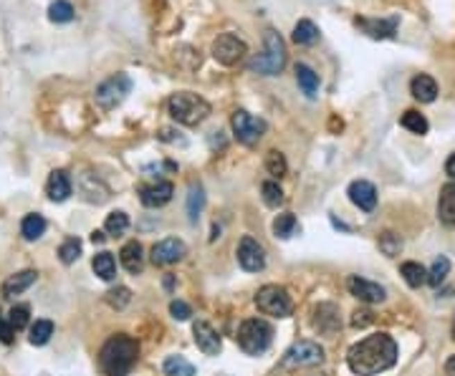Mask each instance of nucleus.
I'll list each match as a JSON object with an SVG mask.
<instances>
[{
    "label": "nucleus",
    "instance_id": "49",
    "mask_svg": "<svg viewBox=\"0 0 455 376\" xmlns=\"http://www.w3.org/2000/svg\"><path fill=\"white\" fill-rule=\"evenodd\" d=\"M172 286H175V278H172V275H167V278H165V288H167V291H172Z\"/></svg>",
    "mask_w": 455,
    "mask_h": 376
},
{
    "label": "nucleus",
    "instance_id": "46",
    "mask_svg": "<svg viewBox=\"0 0 455 376\" xmlns=\"http://www.w3.org/2000/svg\"><path fill=\"white\" fill-rule=\"evenodd\" d=\"M445 174H448L450 180L455 182V152L450 154V157H448V162H445Z\"/></svg>",
    "mask_w": 455,
    "mask_h": 376
},
{
    "label": "nucleus",
    "instance_id": "44",
    "mask_svg": "<svg viewBox=\"0 0 455 376\" xmlns=\"http://www.w3.org/2000/svg\"><path fill=\"white\" fill-rule=\"evenodd\" d=\"M15 328L8 323V321L0 318V343H13Z\"/></svg>",
    "mask_w": 455,
    "mask_h": 376
},
{
    "label": "nucleus",
    "instance_id": "6",
    "mask_svg": "<svg viewBox=\"0 0 455 376\" xmlns=\"http://www.w3.org/2000/svg\"><path fill=\"white\" fill-rule=\"evenodd\" d=\"M256 308L260 314L273 316V318H288L294 314V300H291V296L283 286L268 283L256 293Z\"/></svg>",
    "mask_w": 455,
    "mask_h": 376
},
{
    "label": "nucleus",
    "instance_id": "31",
    "mask_svg": "<svg viewBox=\"0 0 455 376\" xmlns=\"http://www.w3.org/2000/svg\"><path fill=\"white\" fill-rule=\"evenodd\" d=\"M299 223H296V215L294 212H281L276 220H273V235L281 237V240H288V237L294 235Z\"/></svg>",
    "mask_w": 455,
    "mask_h": 376
},
{
    "label": "nucleus",
    "instance_id": "29",
    "mask_svg": "<svg viewBox=\"0 0 455 376\" xmlns=\"http://www.w3.org/2000/svg\"><path fill=\"white\" fill-rule=\"evenodd\" d=\"M205 207V189L200 185H190L188 189V217L190 223H197V217Z\"/></svg>",
    "mask_w": 455,
    "mask_h": 376
},
{
    "label": "nucleus",
    "instance_id": "21",
    "mask_svg": "<svg viewBox=\"0 0 455 376\" xmlns=\"http://www.w3.org/2000/svg\"><path fill=\"white\" fill-rule=\"evenodd\" d=\"M35 278H38V273L35 271H21V273H15V275H10V278L3 283V298H15V296L26 293L35 283Z\"/></svg>",
    "mask_w": 455,
    "mask_h": 376
},
{
    "label": "nucleus",
    "instance_id": "38",
    "mask_svg": "<svg viewBox=\"0 0 455 376\" xmlns=\"http://www.w3.org/2000/svg\"><path fill=\"white\" fill-rule=\"evenodd\" d=\"M58 258H61L63 265L76 263V260L81 258V240H78V237H69V240H63V245L58 248Z\"/></svg>",
    "mask_w": 455,
    "mask_h": 376
},
{
    "label": "nucleus",
    "instance_id": "20",
    "mask_svg": "<svg viewBox=\"0 0 455 376\" xmlns=\"http://www.w3.org/2000/svg\"><path fill=\"white\" fill-rule=\"evenodd\" d=\"M71 180L69 174L63 172V169H56V172H51L49 182H46V195L53 200V203H63V200H69L71 197Z\"/></svg>",
    "mask_w": 455,
    "mask_h": 376
},
{
    "label": "nucleus",
    "instance_id": "36",
    "mask_svg": "<svg viewBox=\"0 0 455 376\" xmlns=\"http://www.w3.org/2000/svg\"><path fill=\"white\" fill-rule=\"evenodd\" d=\"M51 336H53V323L51 321H35L33 326H31V343L33 346H46L51 341Z\"/></svg>",
    "mask_w": 455,
    "mask_h": 376
},
{
    "label": "nucleus",
    "instance_id": "48",
    "mask_svg": "<svg viewBox=\"0 0 455 376\" xmlns=\"http://www.w3.org/2000/svg\"><path fill=\"white\" fill-rule=\"evenodd\" d=\"M91 240H94V243H104L106 235L101 230H94V232H91Z\"/></svg>",
    "mask_w": 455,
    "mask_h": 376
},
{
    "label": "nucleus",
    "instance_id": "33",
    "mask_svg": "<svg viewBox=\"0 0 455 376\" xmlns=\"http://www.w3.org/2000/svg\"><path fill=\"white\" fill-rule=\"evenodd\" d=\"M104 230L109 232V235H124V232L129 230V215L122 212V210L109 212V215H106V223H104Z\"/></svg>",
    "mask_w": 455,
    "mask_h": 376
},
{
    "label": "nucleus",
    "instance_id": "3",
    "mask_svg": "<svg viewBox=\"0 0 455 376\" xmlns=\"http://www.w3.org/2000/svg\"><path fill=\"white\" fill-rule=\"evenodd\" d=\"M167 112L177 124L197 126L208 114H210V104H208L203 96L192 94V91H177V94L169 96Z\"/></svg>",
    "mask_w": 455,
    "mask_h": 376
},
{
    "label": "nucleus",
    "instance_id": "37",
    "mask_svg": "<svg viewBox=\"0 0 455 376\" xmlns=\"http://www.w3.org/2000/svg\"><path fill=\"white\" fill-rule=\"evenodd\" d=\"M49 18L53 23H71L74 21V6L69 0H53L49 8Z\"/></svg>",
    "mask_w": 455,
    "mask_h": 376
},
{
    "label": "nucleus",
    "instance_id": "1",
    "mask_svg": "<svg viewBox=\"0 0 455 376\" xmlns=\"http://www.w3.org/2000/svg\"><path fill=\"white\" fill-rule=\"evenodd\" d=\"M347 364L351 374L377 376L397 364V343L390 334H372L349 348Z\"/></svg>",
    "mask_w": 455,
    "mask_h": 376
},
{
    "label": "nucleus",
    "instance_id": "17",
    "mask_svg": "<svg viewBox=\"0 0 455 376\" xmlns=\"http://www.w3.org/2000/svg\"><path fill=\"white\" fill-rule=\"evenodd\" d=\"M172 192H175V187L169 182L157 180L152 185L140 187V200L144 207H162V205H167L172 200Z\"/></svg>",
    "mask_w": 455,
    "mask_h": 376
},
{
    "label": "nucleus",
    "instance_id": "40",
    "mask_svg": "<svg viewBox=\"0 0 455 376\" xmlns=\"http://www.w3.org/2000/svg\"><path fill=\"white\" fill-rule=\"evenodd\" d=\"M104 300H106V303H109L112 308L122 311V308H126L129 303H132V291H129L126 286H117V288H112V291L106 293Z\"/></svg>",
    "mask_w": 455,
    "mask_h": 376
},
{
    "label": "nucleus",
    "instance_id": "4",
    "mask_svg": "<svg viewBox=\"0 0 455 376\" xmlns=\"http://www.w3.org/2000/svg\"><path fill=\"white\" fill-rule=\"evenodd\" d=\"M283 66H286V43H283L281 33L271 28L266 31V51L260 56L251 58L248 69L253 74H260V76H279Z\"/></svg>",
    "mask_w": 455,
    "mask_h": 376
},
{
    "label": "nucleus",
    "instance_id": "16",
    "mask_svg": "<svg viewBox=\"0 0 455 376\" xmlns=\"http://www.w3.org/2000/svg\"><path fill=\"white\" fill-rule=\"evenodd\" d=\"M192 339H195L197 348H200L205 356H217L220 354V348H223V341H220L217 331L210 323H205V321H197L195 326H192Z\"/></svg>",
    "mask_w": 455,
    "mask_h": 376
},
{
    "label": "nucleus",
    "instance_id": "25",
    "mask_svg": "<svg viewBox=\"0 0 455 376\" xmlns=\"http://www.w3.org/2000/svg\"><path fill=\"white\" fill-rule=\"evenodd\" d=\"M91 268H94V273H97L101 280H114V275H117V260H114L112 253H106V250L94 255Z\"/></svg>",
    "mask_w": 455,
    "mask_h": 376
},
{
    "label": "nucleus",
    "instance_id": "32",
    "mask_svg": "<svg viewBox=\"0 0 455 376\" xmlns=\"http://www.w3.org/2000/svg\"><path fill=\"white\" fill-rule=\"evenodd\" d=\"M399 124L405 126L407 132H413V134H427V129H430V124H427V119L422 117L420 112H415V109H410V112H405L402 114V119H399Z\"/></svg>",
    "mask_w": 455,
    "mask_h": 376
},
{
    "label": "nucleus",
    "instance_id": "7",
    "mask_svg": "<svg viewBox=\"0 0 455 376\" xmlns=\"http://www.w3.org/2000/svg\"><path fill=\"white\" fill-rule=\"evenodd\" d=\"M129 91H132V78L126 76V74H114V76H109L106 81H101L97 86L94 99H97V104L101 109L109 112V109H114V106H119L124 101Z\"/></svg>",
    "mask_w": 455,
    "mask_h": 376
},
{
    "label": "nucleus",
    "instance_id": "35",
    "mask_svg": "<svg viewBox=\"0 0 455 376\" xmlns=\"http://www.w3.org/2000/svg\"><path fill=\"white\" fill-rule=\"evenodd\" d=\"M448 273H450V260L445 255H440V258H435L433 268L427 271V283L433 288H440L442 280L448 278Z\"/></svg>",
    "mask_w": 455,
    "mask_h": 376
},
{
    "label": "nucleus",
    "instance_id": "47",
    "mask_svg": "<svg viewBox=\"0 0 455 376\" xmlns=\"http://www.w3.org/2000/svg\"><path fill=\"white\" fill-rule=\"evenodd\" d=\"M445 374H448V376H455V356H450L448 361H445Z\"/></svg>",
    "mask_w": 455,
    "mask_h": 376
},
{
    "label": "nucleus",
    "instance_id": "11",
    "mask_svg": "<svg viewBox=\"0 0 455 376\" xmlns=\"http://www.w3.org/2000/svg\"><path fill=\"white\" fill-rule=\"evenodd\" d=\"M238 265L245 273H258L266 268V250L256 237L245 235L238 245Z\"/></svg>",
    "mask_w": 455,
    "mask_h": 376
},
{
    "label": "nucleus",
    "instance_id": "24",
    "mask_svg": "<svg viewBox=\"0 0 455 376\" xmlns=\"http://www.w3.org/2000/svg\"><path fill=\"white\" fill-rule=\"evenodd\" d=\"M296 81H299V86H301V91L308 99L316 96V91H319V74H316L311 66L296 63Z\"/></svg>",
    "mask_w": 455,
    "mask_h": 376
},
{
    "label": "nucleus",
    "instance_id": "8",
    "mask_svg": "<svg viewBox=\"0 0 455 376\" xmlns=\"http://www.w3.org/2000/svg\"><path fill=\"white\" fill-rule=\"evenodd\" d=\"M231 126H233V134H235V139H238L240 144H245V146L258 144L260 137H263V134H266V129H268V124L263 121V119L253 117V114L243 112V109H238V112L233 114Z\"/></svg>",
    "mask_w": 455,
    "mask_h": 376
},
{
    "label": "nucleus",
    "instance_id": "23",
    "mask_svg": "<svg viewBox=\"0 0 455 376\" xmlns=\"http://www.w3.org/2000/svg\"><path fill=\"white\" fill-rule=\"evenodd\" d=\"M438 217H440L442 225H455V182H448V185L440 189Z\"/></svg>",
    "mask_w": 455,
    "mask_h": 376
},
{
    "label": "nucleus",
    "instance_id": "45",
    "mask_svg": "<svg viewBox=\"0 0 455 376\" xmlns=\"http://www.w3.org/2000/svg\"><path fill=\"white\" fill-rule=\"evenodd\" d=\"M367 323H372L370 311H354V316H351V326L362 328V326H367Z\"/></svg>",
    "mask_w": 455,
    "mask_h": 376
},
{
    "label": "nucleus",
    "instance_id": "26",
    "mask_svg": "<svg viewBox=\"0 0 455 376\" xmlns=\"http://www.w3.org/2000/svg\"><path fill=\"white\" fill-rule=\"evenodd\" d=\"M399 275L405 278V283L410 288H420L427 283V271L420 263H415V260H407V263L399 265Z\"/></svg>",
    "mask_w": 455,
    "mask_h": 376
},
{
    "label": "nucleus",
    "instance_id": "22",
    "mask_svg": "<svg viewBox=\"0 0 455 376\" xmlns=\"http://www.w3.org/2000/svg\"><path fill=\"white\" fill-rule=\"evenodd\" d=\"M410 91H413V96L422 104H433L435 99H438V84H435L433 76H427V74H420V76L413 78V84H410Z\"/></svg>",
    "mask_w": 455,
    "mask_h": 376
},
{
    "label": "nucleus",
    "instance_id": "39",
    "mask_svg": "<svg viewBox=\"0 0 455 376\" xmlns=\"http://www.w3.org/2000/svg\"><path fill=\"white\" fill-rule=\"evenodd\" d=\"M260 192H263V203L268 205V207H281L283 205V189H281V185L279 182H273V180H268V182H263V187H260Z\"/></svg>",
    "mask_w": 455,
    "mask_h": 376
},
{
    "label": "nucleus",
    "instance_id": "30",
    "mask_svg": "<svg viewBox=\"0 0 455 376\" xmlns=\"http://www.w3.org/2000/svg\"><path fill=\"white\" fill-rule=\"evenodd\" d=\"M294 41L299 43V46H314V43L319 41V28H316L314 23L308 21V18H304V21L296 23Z\"/></svg>",
    "mask_w": 455,
    "mask_h": 376
},
{
    "label": "nucleus",
    "instance_id": "19",
    "mask_svg": "<svg viewBox=\"0 0 455 376\" xmlns=\"http://www.w3.org/2000/svg\"><path fill=\"white\" fill-rule=\"evenodd\" d=\"M119 260H122V265H124L126 273H132V275H140L142 268H144V250H142V243H137V240H129V243L122 248Z\"/></svg>",
    "mask_w": 455,
    "mask_h": 376
},
{
    "label": "nucleus",
    "instance_id": "5",
    "mask_svg": "<svg viewBox=\"0 0 455 376\" xmlns=\"http://www.w3.org/2000/svg\"><path fill=\"white\" fill-rule=\"evenodd\" d=\"M238 346L243 348L248 356L266 354L268 346L273 341V326L263 318H248L240 323L238 328Z\"/></svg>",
    "mask_w": 455,
    "mask_h": 376
},
{
    "label": "nucleus",
    "instance_id": "12",
    "mask_svg": "<svg viewBox=\"0 0 455 376\" xmlns=\"http://www.w3.org/2000/svg\"><path fill=\"white\" fill-rule=\"evenodd\" d=\"M188 255V245L180 237H165L152 248V263L154 265H175Z\"/></svg>",
    "mask_w": 455,
    "mask_h": 376
},
{
    "label": "nucleus",
    "instance_id": "13",
    "mask_svg": "<svg viewBox=\"0 0 455 376\" xmlns=\"http://www.w3.org/2000/svg\"><path fill=\"white\" fill-rule=\"evenodd\" d=\"M347 288H349V293L354 296L357 300H362V303H382V300L387 298V291L379 283H374V280H367V278H359V275H349L347 278Z\"/></svg>",
    "mask_w": 455,
    "mask_h": 376
},
{
    "label": "nucleus",
    "instance_id": "41",
    "mask_svg": "<svg viewBox=\"0 0 455 376\" xmlns=\"http://www.w3.org/2000/svg\"><path fill=\"white\" fill-rule=\"evenodd\" d=\"M266 172L273 174V177H283L288 172V164H286V157L279 152V149H271L266 154Z\"/></svg>",
    "mask_w": 455,
    "mask_h": 376
},
{
    "label": "nucleus",
    "instance_id": "9",
    "mask_svg": "<svg viewBox=\"0 0 455 376\" xmlns=\"http://www.w3.org/2000/svg\"><path fill=\"white\" fill-rule=\"evenodd\" d=\"M324 361V348L314 341H296L294 346L288 348L281 366L283 369H304V366H316Z\"/></svg>",
    "mask_w": 455,
    "mask_h": 376
},
{
    "label": "nucleus",
    "instance_id": "10",
    "mask_svg": "<svg viewBox=\"0 0 455 376\" xmlns=\"http://www.w3.org/2000/svg\"><path fill=\"white\" fill-rule=\"evenodd\" d=\"M245 53H248V46H245V41H240L238 35L223 33L213 41V58L217 63H223V66H235Z\"/></svg>",
    "mask_w": 455,
    "mask_h": 376
},
{
    "label": "nucleus",
    "instance_id": "14",
    "mask_svg": "<svg viewBox=\"0 0 455 376\" xmlns=\"http://www.w3.org/2000/svg\"><path fill=\"white\" fill-rule=\"evenodd\" d=\"M347 195H349L351 205L359 207L362 212H372V210L377 207V187L367 180H354L347 189Z\"/></svg>",
    "mask_w": 455,
    "mask_h": 376
},
{
    "label": "nucleus",
    "instance_id": "34",
    "mask_svg": "<svg viewBox=\"0 0 455 376\" xmlns=\"http://www.w3.org/2000/svg\"><path fill=\"white\" fill-rule=\"evenodd\" d=\"M377 245H379V250L385 253L387 258H395V255L402 253V237H399L397 232H392V230L382 232L379 240H377Z\"/></svg>",
    "mask_w": 455,
    "mask_h": 376
},
{
    "label": "nucleus",
    "instance_id": "28",
    "mask_svg": "<svg viewBox=\"0 0 455 376\" xmlns=\"http://www.w3.org/2000/svg\"><path fill=\"white\" fill-rule=\"evenodd\" d=\"M162 369L167 376H195V366L185 359V356H167L165 364H162Z\"/></svg>",
    "mask_w": 455,
    "mask_h": 376
},
{
    "label": "nucleus",
    "instance_id": "15",
    "mask_svg": "<svg viewBox=\"0 0 455 376\" xmlns=\"http://www.w3.org/2000/svg\"><path fill=\"white\" fill-rule=\"evenodd\" d=\"M354 26L370 38H392L399 26V15H392V18H357Z\"/></svg>",
    "mask_w": 455,
    "mask_h": 376
},
{
    "label": "nucleus",
    "instance_id": "43",
    "mask_svg": "<svg viewBox=\"0 0 455 376\" xmlns=\"http://www.w3.org/2000/svg\"><path fill=\"white\" fill-rule=\"evenodd\" d=\"M169 316L175 321H188L190 316H192V311H190V306L185 300H172V303H169Z\"/></svg>",
    "mask_w": 455,
    "mask_h": 376
},
{
    "label": "nucleus",
    "instance_id": "2",
    "mask_svg": "<svg viewBox=\"0 0 455 376\" xmlns=\"http://www.w3.org/2000/svg\"><path fill=\"white\" fill-rule=\"evenodd\" d=\"M137 356H140V343L134 341L132 336L117 334L101 346L99 364L106 376H129V371L137 364Z\"/></svg>",
    "mask_w": 455,
    "mask_h": 376
},
{
    "label": "nucleus",
    "instance_id": "42",
    "mask_svg": "<svg viewBox=\"0 0 455 376\" xmlns=\"http://www.w3.org/2000/svg\"><path fill=\"white\" fill-rule=\"evenodd\" d=\"M28 318H31L28 306H13L10 308V314H8V323H10L15 331H21V328L28 326Z\"/></svg>",
    "mask_w": 455,
    "mask_h": 376
},
{
    "label": "nucleus",
    "instance_id": "18",
    "mask_svg": "<svg viewBox=\"0 0 455 376\" xmlns=\"http://www.w3.org/2000/svg\"><path fill=\"white\" fill-rule=\"evenodd\" d=\"M314 326L316 331H322L326 336H334L339 328H342V321H339V308L334 303H322V306L314 311Z\"/></svg>",
    "mask_w": 455,
    "mask_h": 376
},
{
    "label": "nucleus",
    "instance_id": "27",
    "mask_svg": "<svg viewBox=\"0 0 455 376\" xmlns=\"http://www.w3.org/2000/svg\"><path fill=\"white\" fill-rule=\"evenodd\" d=\"M43 232H46V217L38 215V212H31V215L23 217L21 223V235L26 237V240H38V237H43Z\"/></svg>",
    "mask_w": 455,
    "mask_h": 376
}]
</instances>
